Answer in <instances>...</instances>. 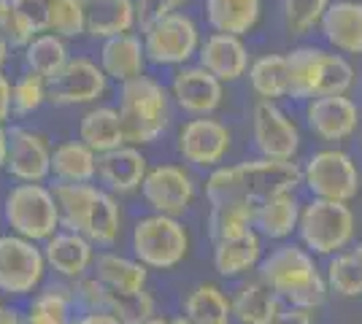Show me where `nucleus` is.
Segmentation results:
<instances>
[{
	"label": "nucleus",
	"instance_id": "nucleus-1",
	"mask_svg": "<svg viewBox=\"0 0 362 324\" xmlns=\"http://www.w3.org/2000/svg\"><path fill=\"white\" fill-rule=\"evenodd\" d=\"M303 186V165L284 160H243L233 165H219L206 179V200L209 205L225 200L262 203L273 195L298 192Z\"/></svg>",
	"mask_w": 362,
	"mask_h": 324
},
{
	"label": "nucleus",
	"instance_id": "nucleus-2",
	"mask_svg": "<svg viewBox=\"0 0 362 324\" xmlns=\"http://www.w3.org/2000/svg\"><path fill=\"white\" fill-rule=\"evenodd\" d=\"M257 276L287 306L311 311V313H317L327 303V294H330L327 281H325V268H319L317 257L298 241L276 244L262 257Z\"/></svg>",
	"mask_w": 362,
	"mask_h": 324
},
{
	"label": "nucleus",
	"instance_id": "nucleus-3",
	"mask_svg": "<svg viewBox=\"0 0 362 324\" xmlns=\"http://www.w3.org/2000/svg\"><path fill=\"white\" fill-rule=\"evenodd\" d=\"M170 92L151 76H138L119 87V116L130 146L154 143L170 124Z\"/></svg>",
	"mask_w": 362,
	"mask_h": 324
},
{
	"label": "nucleus",
	"instance_id": "nucleus-4",
	"mask_svg": "<svg viewBox=\"0 0 362 324\" xmlns=\"http://www.w3.org/2000/svg\"><path fill=\"white\" fill-rule=\"evenodd\" d=\"M357 238V214L349 203L319 200L308 198L303 203L298 244L305 246L314 257L330 260L341 251H349Z\"/></svg>",
	"mask_w": 362,
	"mask_h": 324
},
{
	"label": "nucleus",
	"instance_id": "nucleus-5",
	"mask_svg": "<svg viewBox=\"0 0 362 324\" xmlns=\"http://www.w3.org/2000/svg\"><path fill=\"white\" fill-rule=\"evenodd\" d=\"M130 248L149 270H173L189 254V230L176 216L149 214L133 224Z\"/></svg>",
	"mask_w": 362,
	"mask_h": 324
},
{
	"label": "nucleus",
	"instance_id": "nucleus-6",
	"mask_svg": "<svg viewBox=\"0 0 362 324\" xmlns=\"http://www.w3.org/2000/svg\"><path fill=\"white\" fill-rule=\"evenodd\" d=\"M303 186L319 200L351 203L362 189L360 165L341 146L317 149L303 162Z\"/></svg>",
	"mask_w": 362,
	"mask_h": 324
},
{
	"label": "nucleus",
	"instance_id": "nucleus-7",
	"mask_svg": "<svg viewBox=\"0 0 362 324\" xmlns=\"http://www.w3.org/2000/svg\"><path fill=\"white\" fill-rule=\"evenodd\" d=\"M3 219L14 235L28 241H49L62 227L60 208L54 200V192L44 184H16L6 195L3 203Z\"/></svg>",
	"mask_w": 362,
	"mask_h": 324
},
{
	"label": "nucleus",
	"instance_id": "nucleus-8",
	"mask_svg": "<svg viewBox=\"0 0 362 324\" xmlns=\"http://www.w3.org/2000/svg\"><path fill=\"white\" fill-rule=\"evenodd\" d=\"M200 28L189 14H170L160 22H154L151 28L144 30V49H146V60L154 65H173L184 68L189 65L192 57L200 52Z\"/></svg>",
	"mask_w": 362,
	"mask_h": 324
},
{
	"label": "nucleus",
	"instance_id": "nucleus-9",
	"mask_svg": "<svg viewBox=\"0 0 362 324\" xmlns=\"http://www.w3.org/2000/svg\"><path fill=\"white\" fill-rule=\"evenodd\" d=\"M44 248L22 235H0V292L8 297L33 294L46 273Z\"/></svg>",
	"mask_w": 362,
	"mask_h": 324
},
{
	"label": "nucleus",
	"instance_id": "nucleus-10",
	"mask_svg": "<svg viewBox=\"0 0 362 324\" xmlns=\"http://www.w3.org/2000/svg\"><path fill=\"white\" fill-rule=\"evenodd\" d=\"M252 143L257 149V157L295 162L303 146L300 124L279 103L257 100L252 108Z\"/></svg>",
	"mask_w": 362,
	"mask_h": 324
},
{
	"label": "nucleus",
	"instance_id": "nucleus-11",
	"mask_svg": "<svg viewBox=\"0 0 362 324\" xmlns=\"http://www.w3.org/2000/svg\"><path fill=\"white\" fill-rule=\"evenodd\" d=\"M176 149L184 162L192 168L216 170L225 162L227 152L233 149V130L222 119L195 116L179 127Z\"/></svg>",
	"mask_w": 362,
	"mask_h": 324
},
{
	"label": "nucleus",
	"instance_id": "nucleus-12",
	"mask_svg": "<svg viewBox=\"0 0 362 324\" xmlns=\"http://www.w3.org/2000/svg\"><path fill=\"white\" fill-rule=\"evenodd\" d=\"M141 195L154 214H165V216H184L192 203H195L197 186L195 179L189 176V170L184 165H173V162H163V165H154L149 168L144 186H141Z\"/></svg>",
	"mask_w": 362,
	"mask_h": 324
},
{
	"label": "nucleus",
	"instance_id": "nucleus-13",
	"mask_svg": "<svg viewBox=\"0 0 362 324\" xmlns=\"http://www.w3.org/2000/svg\"><path fill=\"white\" fill-rule=\"evenodd\" d=\"M362 124V106L351 95L314 97L305 103V127L314 138L338 146L354 138Z\"/></svg>",
	"mask_w": 362,
	"mask_h": 324
},
{
	"label": "nucleus",
	"instance_id": "nucleus-14",
	"mask_svg": "<svg viewBox=\"0 0 362 324\" xmlns=\"http://www.w3.org/2000/svg\"><path fill=\"white\" fill-rule=\"evenodd\" d=\"M108 76L87 57L71 60L54 78H49V103L54 106H90L103 97Z\"/></svg>",
	"mask_w": 362,
	"mask_h": 324
},
{
	"label": "nucleus",
	"instance_id": "nucleus-15",
	"mask_svg": "<svg viewBox=\"0 0 362 324\" xmlns=\"http://www.w3.org/2000/svg\"><path fill=\"white\" fill-rule=\"evenodd\" d=\"M170 97L192 119L211 116L225 100V84L200 65H184V68H176V73H173Z\"/></svg>",
	"mask_w": 362,
	"mask_h": 324
},
{
	"label": "nucleus",
	"instance_id": "nucleus-16",
	"mask_svg": "<svg viewBox=\"0 0 362 324\" xmlns=\"http://www.w3.org/2000/svg\"><path fill=\"white\" fill-rule=\"evenodd\" d=\"M52 152L54 149L41 133H33L28 127H11L6 170L22 184H41L46 176H52Z\"/></svg>",
	"mask_w": 362,
	"mask_h": 324
},
{
	"label": "nucleus",
	"instance_id": "nucleus-17",
	"mask_svg": "<svg viewBox=\"0 0 362 324\" xmlns=\"http://www.w3.org/2000/svg\"><path fill=\"white\" fill-rule=\"evenodd\" d=\"M197 65L214 73L222 84H233L249 73L252 57H249V47L243 38L227 35V32H211L200 44Z\"/></svg>",
	"mask_w": 362,
	"mask_h": 324
},
{
	"label": "nucleus",
	"instance_id": "nucleus-18",
	"mask_svg": "<svg viewBox=\"0 0 362 324\" xmlns=\"http://www.w3.org/2000/svg\"><path fill=\"white\" fill-rule=\"evenodd\" d=\"M319 32L332 52L362 57V0H332Z\"/></svg>",
	"mask_w": 362,
	"mask_h": 324
},
{
	"label": "nucleus",
	"instance_id": "nucleus-19",
	"mask_svg": "<svg viewBox=\"0 0 362 324\" xmlns=\"http://www.w3.org/2000/svg\"><path fill=\"white\" fill-rule=\"evenodd\" d=\"M146 173H149L146 157L138 146H130V143L98 157V179L111 195H130L141 189Z\"/></svg>",
	"mask_w": 362,
	"mask_h": 324
},
{
	"label": "nucleus",
	"instance_id": "nucleus-20",
	"mask_svg": "<svg viewBox=\"0 0 362 324\" xmlns=\"http://www.w3.org/2000/svg\"><path fill=\"white\" fill-rule=\"evenodd\" d=\"M46 265L65 281H81L95 265V244L78 232H57L44 244Z\"/></svg>",
	"mask_w": 362,
	"mask_h": 324
},
{
	"label": "nucleus",
	"instance_id": "nucleus-21",
	"mask_svg": "<svg viewBox=\"0 0 362 324\" xmlns=\"http://www.w3.org/2000/svg\"><path fill=\"white\" fill-rule=\"evenodd\" d=\"M230 300L235 324H271L287 306L259 276L238 281V287L230 292Z\"/></svg>",
	"mask_w": 362,
	"mask_h": 324
},
{
	"label": "nucleus",
	"instance_id": "nucleus-22",
	"mask_svg": "<svg viewBox=\"0 0 362 324\" xmlns=\"http://www.w3.org/2000/svg\"><path fill=\"white\" fill-rule=\"evenodd\" d=\"M265 257V238L257 230L246 232L241 238L216 241L214 244V270L222 278H249Z\"/></svg>",
	"mask_w": 362,
	"mask_h": 324
},
{
	"label": "nucleus",
	"instance_id": "nucleus-23",
	"mask_svg": "<svg viewBox=\"0 0 362 324\" xmlns=\"http://www.w3.org/2000/svg\"><path fill=\"white\" fill-rule=\"evenodd\" d=\"M303 203L298 200V192L273 195L268 200L257 203L255 230L273 244H284L292 235H298Z\"/></svg>",
	"mask_w": 362,
	"mask_h": 324
},
{
	"label": "nucleus",
	"instance_id": "nucleus-24",
	"mask_svg": "<svg viewBox=\"0 0 362 324\" xmlns=\"http://www.w3.org/2000/svg\"><path fill=\"white\" fill-rule=\"evenodd\" d=\"M100 68L108 78H114L119 84L144 76V68H146L144 38H138L136 32H124V35H114V38L103 41Z\"/></svg>",
	"mask_w": 362,
	"mask_h": 324
},
{
	"label": "nucleus",
	"instance_id": "nucleus-25",
	"mask_svg": "<svg viewBox=\"0 0 362 324\" xmlns=\"http://www.w3.org/2000/svg\"><path fill=\"white\" fill-rule=\"evenodd\" d=\"M325 57H327V49L314 47V44H300V47L289 49V100L308 103L319 97Z\"/></svg>",
	"mask_w": 362,
	"mask_h": 324
},
{
	"label": "nucleus",
	"instance_id": "nucleus-26",
	"mask_svg": "<svg viewBox=\"0 0 362 324\" xmlns=\"http://www.w3.org/2000/svg\"><path fill=\"white\" fill-rule=\"evenodd\" d=\"M203 11L214 32L246 38L262 19V0H203Z\"/></svg>",
	"mask_w": 362,
	"mask_h": 324
},
{
	"label": "nucleus",
	"instance_id": "nucleus-27",
	"mask_svg": "<svg viewBox=\"0 0 362 324\" xmlns=\"http://www.w3.org/2000/svg\"><path fill=\"white\" fill-rule=\"evenodd\" d=\"M249 90L257 100L279 103L289 97V60L287 52H268L252 60L249 68Z\"/></svg>",
	"mask_w": 362,
	"mask_h": 324
},
{
	"label": "nucleus",
	"instance_id": "nucleus-28",
	"mask_svg": "<svg viewBox=\"0 0 362 324\" xmlns=\"http://www.w3.org/2000/svg\"><path fill=\"white\" fill-rule=\"evenodd\" d=\"M87 35L92 38H114L124 35L138 25L136 0H84Z\"/></svg>",
	"mask_w": 362,
	"mask_h": 324
},
{
	"label": "nucleus",
	"instance_id": "nucleus-29",
	"mask_svg": "<svg viewBox=\"0 0 362 324\" xmlns=\"http://www.w3.org/2000/svg\"><path fill=\"white\" fill-rule=\"evenodd\" d=\"M78 140H84L92 152H98V157L124 146L127 140H124L119 108H111V106L87 108L81 114V122H78Z\"/></svg>",
	"mask_w": 362,
	"mask_h": 324
},
{
	"label": "nucleus",
	"instance_id": "nucleus-30",
	"mask_svg": "<svg viewBox=\"0 0 362 324\" xmlns=\"http://www.w3.org/2000/svg\"><path fill=\"white\" fill-rule=\"evenodd\" d=\"M181 313L189 324H235L230 294L211 281L195 284L181 300Z\"/></svg>",
	"mask_w": 362,
	"mask_h": 324
},
{
	"label": "nucleus",
	"instance_id": "nucleus-31",
	"mask_svg": "<svg viewBox=\"0 0 362 324\" xmlns=\"http://www.w3.org/2000/svg\"><path fill=\"white\" fill-rule=\"evenodd\" d=\"M92 276L111 292H144L149 281V268L136 257H122L117 251H103L95 257Z\"/></svg>",
	"mask_w": 362,
	"mask_h": 324
},
{
	"label": "nucleus",
	"instance_id": "nucleus-32",
	"mask_svg": "<svg viewBox=\"0 0 362 324\" xmlns=\"http://www.w3.org/2000/svg\"><path fill=\"white\" fill-rule=\"evenodd\" d=\"M52 176L60 184H92L98 176V152L84 140H62L52 152Z\"/></svg>",
	"mask_w": 362,
	"mask_h": 324
},
{
	"label": "nucleus",
	"instance_id": "nucleus-33",
	"mask_svg": "<svg viewBox=\"0 0 362 324\" xmlns=\"http://www.w3.org/2000/svg\"><path fill=\"white\" fill-rule=\"evenodd\" d=\"M257 203L249 200H225L209 205L206 216V230L214 244L216 241H230V238H241L246 232L255 230Z\"/></svg>",
	"mask_w": 362,
	"mask_h": 324
},
{
	"label": "nucleus",
	"instance_id": "nucleus-34",
	"mask_svg": "<svg viewBox=\"0 0 362 324\" xmlns=\"http://www.w3.org/2000/svg\"><path fill=\"white\" fill-rule=\"evenodd\" d=\"M76 306L74 287L52 284L35 294L28 306V313L22 316L25 324H74L71 311Z\"/></svg>",
	"mask_w": 362,
	"mask_h": 324
},
{
	"label": "nucleus",
	"instance_id": "nucleus-35",
	"mask_svg": "<svg viewBox=\"0 0 362 324\" xmlns=\"http://www.w3.org/2000/svg\"><path fill=\"white\" fill-rule=\"evenodd\" d=\"M119 232H122L119 203H117V198L108 189H100L95 203H92L90 214H87L81 235L90 244H95V246H114L117 238H119Z\"/></svg>",
	"mask_w": 362,
	"mask_h": 324
},
{
	"label": "nucleus",
	"instance_id": "nucleus-36",
	"mask_svg": "<svg viewBox=\"0 0 362 324\" xmlns=\"http://www.w3.org/2000/svg\"><path fill=\"white\" fill-rule=\"evenodd\" d=\"M54 192V200H57V208H60V222L68 232H78L84 230V222H87V214H90L92 203L98 198L100 186L95 184H57L52 186Z\"/></svg>",
	"mask_w": 362,
	"mask_h": 324
},
{
	"label": "nucleus",
	"instance_id": "nucleus-37",
	"mask_svg": "<svg viewBox=\"0 0 362 324\" xmlns=\"http://www.w3.org/2000/svg\"><path fill=\"white\" fill-rule=\"evenodd\" d=\"M71 62L68 57V47H65V38L54 35V32H41L35 35L28 49H25V65L28 71L41 78H54L62 68Z\"/></svg>",
	"mask_w": 362,
	"mask_h": 324
},
{
	"label": "nucleus",
	"instance_id": "nucleus-38",
	"mask_svg": "<svg viewBox=\"0 0 362 324\" xmlns=\"http://www.w3.org/2000/svg\"><path fill=\"white\" fill-rule=\"evenodd\" d=\"M325 281H327V289L335 297H344V300H360L362 297V270L351 248L341 251L327 260L325 265Z\"/></svg>",
	"mask_w": 362,
	"mask_h": 324
},
{
	"label": "nucleus",
	"instance_id": "nucleus-39",
	"mask_svg": "<svg viewBox=\"0 0 362 324\" xmlns=\"http://www.w3.org/2000/svg\"><path fill=\"white\" fill-rule=\"evenodd\" d=\"M332 0H281V19L289 35L305 38L319 30Z\"/></svg>",
	"mask_w": 362,
	"mask_h": 324
},
{
	"label": "nucleus",
	"instance_id": "nucleus-40",
	"mask_svg": "<svg viewBox=\"0 0 362 324\" xmlns=\"http://www.w3.org/2000/svg\"><path fill=\"white\" fill-rule=\"evenodd\" d=\"M357 87V68L351 65L349 57L338 54L327 49L325 57V71H322V87H319V97H330V95H351Z\"/></svg>",
	"mask_w": 362,
	"mask_h": 324
},
{
	"label": "nucleus",
	"instance_id": "nucleus-41",
	"mask_svg": "<svg viewBox=\"0 0 362 324\" xmlns=\"http://www.w3.org/2000/svg\"><path fill=\"white\" fill-rule=\"evenodd\" d=\"M49 100V81L35 73H25L14 81V90H11V108L14 114L25 116V114H33L44 106Z\"/></svg>",
	"mask_w": 362,
	"mask_h": 324
},
{
	"label": "nucleus",
	"instance_id": "nucleus-42",
	"mask_svg": "<svg viewBox=\"0 0 362 324\" xmlns=\"http://www.w3.org/2000/svg\"><path fill=\"white\" fill-rule=\"evenodd\" d=\"M49 32L60 38H76L87 32V14H84V0H57L52 11Z\"/></svg>",
	"mask_w": 362,
	"mask_h": 324
},
{
	"label": "nucleus",
	"instance_id": "nucleus-43",
	"mask_svg": "<svg viewBox=\"0 0 362 324\" xmlns=\"http://www.w3.org/2000/svg\"><path fill=\"white\" fill-rule=\"evenodd\" d=\"M0 35L19 49H28V44L35 38V30L14 8V0H0Z\"/></svg>",
	"mask_w": 362,
	"mask_h": 324
},
{
	"label": "nucleus",
	"instance_id": "nucleus-44",
	"mask_svg": "<svg viewBox=\"0 0 362 324\" xmlns=\"http://www.w3.org/2000/svg\"><path fill=\"white\" fill-rule=\"evenodd\" d=\"M54 3H57V0H14V8L19 11V16L30 25L33 30H35V35H41V32H49Z\"/></svg>",
	"mask_w": 362,
	"mask_h": 324
},
{
	"label": "nucleus",
	"instance_id": "nucleus-45",
	"mask_svg": "<svg viewBox=\"0 0 362 324\" xmlns=\"http://www.w3.org/2000/svg\"><path fill=\"white\" fill-rule=\"evenodd\" d=\"M187 3L189 0H136V16L141 30H146L154 22H160L170 14H179Z\"/></svg>",
	"mask_w": 362,
	"mask_h": 324
},
{
	"label": "nucleus",
	"instance_id": "nucleus-46",
	"mask_svg": "<svg viewBox=\"0 0 362 324\" xmlns=\"http://www.w3.org/2000/svg\"><path fill=\"white\" fill-rule=\"evenodd\" d=\"M271 324H317V322H314V313H311V311L284 306V311H281Z\"/></svg>",
	"mask_w": 362,
	"mask_h": 324
},
{
	"label": "nucleus",
	"instance_id": "nucleus-47",
	"mask_svg": "<svg viewBox=\"0 0 362 324\" xmlns=\"http://www.w3.org/2000/svg\"><path fill=\"white\" fill-rule=\"evenodd\" d=\"M11 90H14L11 81L0 73V124L6 122V119L11 116V111H14V108H11Z\"/></svg>",
	"mask_w": 362,
	"mask_h": 324
},
{
	"label": "nucleus",
	"instance_id": "nucleus-48",
	"mask_svg": "<svg viewBox=\"0 0 362 324\" xmlns=\"http://www.w3.org/2000/svg\"><path fill=\"white\" fill-rule=\"evenodd\" d=\"M74 324H122L114 313L108 311H84L78 319H74Z\"/></svg>",
	"mask_w": 362,
	"mask_h": 324
},
{
	"label": "nucleus",
	"instance_id": "nucleus-49",
	"mask_svg": "<svg viewBox=\"0 0 362 324\" xmlns=\"http://www.w3.org/2000/svg\"><path fill=\"white\" fill-rule=\"evenodd\" d=\"M6 160H8V130L0 124V168L6 165Z\"/></svg>",
	"mask_w": 362,
	"mask_h": 324
},
{
	"label": "nucleus",
	"instance_id": "nucleus-50",
	"mask_svg": "<svg viewBox=\"0 0 362 324\" xmlns=\"http://www.w3.org/2000/svg\"><path fill=\"white\" fill-rule=\"evenodd\" d=\"M0 324H25V322H22V313H19V311L6 308L0 313Z\"/></svg>",
	"mask_w": 362,
	"mask_h": 324
},
{
	"label": "nucleus",
	"instance_id": "nucleus-51",
	"mask_svg": "<svg viewBox=\"0 0 362 324\" xmlns=\"http://www.w3.org/2000/svg\"><path fill=\"white\" fill-rule=\"evenodd\" d=\"M8 49H11V44H8V41L0 35V68H3V65H6V60H8Z\"/></svg>",
	"mask_w": 362,
	"mask_h": 324
},
{
	"label": "nucleus",
	"instance_id": "nucleus-52",
	"mask_svg": "<svg viewBox=\"0 0 362 324\" xmlns=\"http://www.w3.org/2000/svg\"><path fill=\"white\" fill-rule=\"evenodd\" d=\"M144 324H173V316H163V313H157V316L146 319Z\"/></svg>",
	"mask_w": 362,
	"mask_h": 324
},
{
	"label": "nucleus",
	"instance_id": "nucleus-53",
	"mask_svg": "<svg viewBox=\"0 0 362 324\" xmlns=\"http://www.w3.org/2000/svg\"><path fill=\"white\" fill-rule=\"evenodd\" d=\"M351 254H354V260H357V265H360V270H362V241H357V244L351 246Z\"/></svg>",
	"mask_w": 362,
	"mask_h": 324
},
{
	"label": "nucleus",
	"instance_id": "nucleus-54",
	"mask_svg": "<svg viewBox=\"0 0 362 324\" xmlns=\"http://www.w3.org/2000/svg\"><path fill=\"white\" fill-rule=\"evenodd\" d=\"M173 324H189V319L184 313H179V316H173Z\"/></svg>",
	"mask_w": 362,
	"mask_h": 324
},
{
	"label": "nucleus",
	"instance_id": "nucleus-55",
	"mask_svg": "<svg viewBox=\"0 0 362 324\" xmlns=\"http://www.w3.org/2000/svg\"><path fill=\"white\" fill-rule=\"evenodd\" d=\"M3 311H6V306H3V300H0V313H3Z\"/></svg>",
	"mask_w": 362,
	"mask_h": 324
},
{
	"label": "nucleus",
	"instance_id": "nucleus-56",
	"mask_svg": "<svg viewBox=\"0 0 362 324\" xmlns=\"http://www.w3.org/2000/svg\"><path fill=\"white\" fill-rule=\"evenodd\" d=\"M360 155H362V138H360Z\"/></svg>",
	"mask_w": 362,
	"mask_h": 324
},
{
	"label": "nucleus",
	"instance_id": "nucleus-57",
	"mask_svg": "<svg viewBox=\"0 0 362 324\" xmlns=\"http://www.w3.org/2000/svg\"><path fill=\"white\" fill-rule=\"evenodd\" d=\"M360 92H362V81H360Z\"/></svg>",
	"mask_w": 362,
	"mask_h": 324
}]
</instances>
